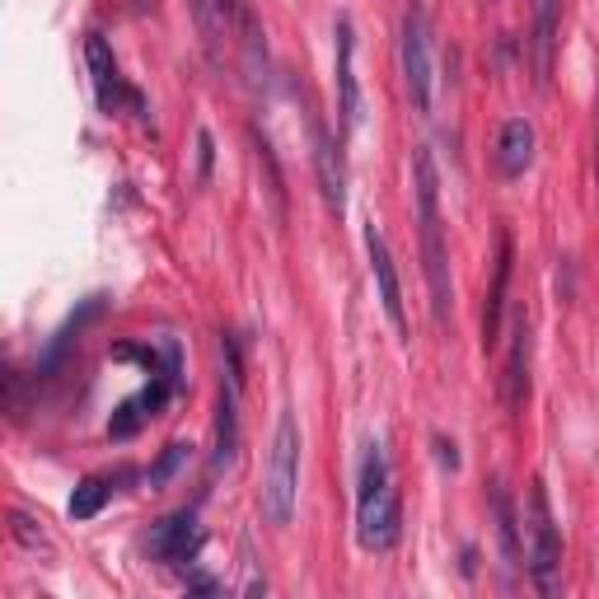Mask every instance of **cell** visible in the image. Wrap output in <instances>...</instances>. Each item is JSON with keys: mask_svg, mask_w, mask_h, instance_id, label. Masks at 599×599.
Wrapping results in <instances>:
<instances>
[{"mask_svg": "<svg viewBox=\"0 0 599 599\" xmlns=\"http://www.w3.org/2000/svg\"><path fill=\"white\" fill-rule=\"evenodd\" d=\"M108 497H113V482H108V478H80L66 510H71V520H94L99 510L108 506Z\"/></svg>", "mask_w": 599, "mask_h": 599, "instance_id": "cell-18", "label": "cell"}, {"mask_svg": "<svg viewBox=\"0 0 599 599\" xmlns=\"http://www.w3.org/2000/svg\"><path fill=\"white\" fill-rule=\"evenodd\" d=\"M332 76H338V113H342V127L351 131V127L361 122L357 29H351V14H338V24H332Z\"/></svg>", "mask_w": 599, "mask_h": 599, "instance_id": "cell-7", "label": "cell"}, {"mask_svg": "<svg viewBox=\"0 0 599 599\" xmlns=\"http://www.w3.org/2000/svg\"><path fill=\"white\" fill-rule=\"evenodd\" d=\"M366 253H370V272H375V286H380V305H385V319L393 323L398 338H408V309H403V286H398V268H393V253H389V239L385 230L366 226Z\"/></svg>", "mask_w": 599, "mask_h": 599, "instance_id": "cell-9", "label": "cell"}, {"mask_svg": "<svg viewBox=\"0 0 599 599\" xmlns=\"http://www.w3.org/2000/svg\"><path fill=\"white\" fill-rule=\"evenodd\" d=\"M492 516H497V539H501V558H506V571L520 567V520H516V506H510L506 487L492 482Z\"/></svg>", "mask_w": 599, "mask_h": 599, "instance_id": "cell-17", "label": "cell"}, {"mask_svg": "<svg viewBox=\"0 0 599 599\" xmlns=\"http://www.w3.org/2000/svg\"><path fill=\"white\" fill-rule=\"evenodd\" d=\"M211 164H216V137L202 127V131H197V183L211 179Z\"/></svg>", "mask_w": 599, "mask_h": 599, "instance_id": "cell-23", "label": "cell"}, {"mask_svg": "<svg viewBox=\"0 0 599 599\" xmlns=\"http://www.w3.org/2000/svg\"><path fill=\"white\" fill-rule=\"evenodd\" d=\"M239 24V52H243V71H249V84L258 90V84H268V42H262V29L249 6H239L234 14Z\"/></svg>", "mask_w": 599, "mask_h": 599, "instance_id": "cell-16", "label": "cell"}, {"mask_svg": "<svg viewBox=\"0 0 599 599\" xmlns=\"http://www.w3.org/2000/svg\"><path fill=\"white\" fill-rule=\"evenodd\" d=\"M192 6V19H197V33H202V42H207V52H211V61H220L216 57V33H220V24H216V14H211V6L216 0H188Z\"/></svg>", "mask_w": 599, "mask_h": 599, "instance_id": "cell-22", "label": "cell"}, {"mask_svg": "<svg viewBox=\"0 0 599 599\" xmlns=\"http://www.w3.org/2000/svg\"><path fill=\"white\" fill-rule=\"evenodd\" d=\"M188 450H192V446H183V440H169V446L160 450V459L150 463V473H146V487H150V492H160V487H169L173 478H179V469L188 463Z\"/></svg>", "mask_w": 599, "mask_h": 599, "instance_id": "cell-20", "label": "cell"}, {"mask_svg": "<svg viewBox=\"0 0 599 599\" xmlns=\"http://www.w3.org/2000/svg\"><path fill=\"white\" fill-rule=\"evenodd\" d=\"M529 357H535V332H529V315L516 309L510 319V351H506V375H501V398L506 412L520 417L529 403Z\"/></svg>", "mask_w": 599, "mask_h": 599, "instance_id": "cell-10", "label": "cell"}, {"mask_svg": "<svg viewBox=\"0 0 599 599\" xmlns=\"http://www.w3.org/2000/svg\"><path fill=\"white\" fill-rule=\"evenodd\" d=\"M357 539L366 552H389L403 539V506H398L385 446L370 440L361 459V487H357Z\"/></svg>", "mask_w": 599, "mask_h": 599, "instance_id": "cell-2", "label": "cell"}, {"mask_svg": "<svg viewBox=\"0 0 599 599\" xmlns=\"http://www.w3.org/2000/svg\"><path fill=\"white\" fill-rule=\"evenodd\" d=\"M253 150H258V164H262V173H268L272 216H277V220H286V179H281V164H277V154H272V141L262 137V131H253Z\"/></svg>", "mask_w": 599, "mask_h": 599, "instance_id": "cell-19", "label": "cell"}, {"mask_svg": "<svg viewBox=\"0 0 599 599\" xmlns=\"http://www.w3.org/2000/svg\"><path fill=\"white\" fill-rule=\"evenodd\" d=\"M431 446H436V459H440V463H446V469H459V450H455V440H446V436H436V440H431Z\"/></svg>", "mask_w": 599, "mask_h": 599, "instance_id": "cell-25", "label": "cell"}, {"mask_svg": "<svg viewBox=\"0 0 599 599\" xmlns=\"http://www.w3.org/2000/svg\"><path fill=\"white\" fill-rule=\"evenodd\" d=\"M398 52H403V80L417 113H431V19L421 0L403 6V29H398Z\"/></svg>", "mask_w": 599, "mask_h": 599, "instance_id": "cell-5", "label": "cell"}, {"mask_svg": "<svg viewBox=\"0 0 599 599\" xmlns=\"http://www.w3.org/2000/svg\"><path fill=\"white\" fill-rule=\"evenodd\" d=\"M122 6H127L131 14H154V10H160V0H122Z\"/></svg>", "mask_w": 599, "mask_h": 599, "instance_id": "cell-27", "label": "cell"}, {"mask_svg": "<svg viewBox=\"0 0 599 599\" xmlns=\"http://www.w3.org/2000/svg\"><path fill=\"white\" fill-rule=\"evenodd\" d=\"M150 558L160 562V567H192L197 562V552L207 548V535H202V525H197L192 510H173V516H164L160 525L150 529Z\"/></svg>", "mask_w": 599, "mask_h": 599, "instance_id": "cell-6", "label": "cell"}, {"mask_svg": "<svg viewBox=\"0 0 599 599\" xmlns=\"http://www.w3.org/2000/svg\"><path fill=\"white\" fill-rule=\"evenodd\" d=\"M510 272H516V239H510V230H501L497 234L492 286H487V305H482V351H497V342H501V315H506V296H510Z\"/></svg>", "mask_w": 599, "mask_h": 599, "instance_id": "cell-12", "label": "cell"}, {"mask_svg": "<svg viewBox=\"0 0 599 599\" xmlns=\"http://www.w3.org/2000/svg\"><path fill=\"white\" fill-rule=\"evenodd\" d=\"M525 529H529V552H525L529 581H535L539 595H562V529H558V520H552L543 478L529 482Z\"/></svg>", "mask_w": 599, "mask_h": 599, "instance_id": "cell-4", "label": "cell"}, {"mask_svg": "<svg viewBox=\"0 0 599 599\" xmlns=\"http://www.w3.org/2000/svg\"><path fill=\"white\" fill-rule=\"evenodd\" d=\"M412 197H417V239H421V277H427L431 319L436 328L450 323L455 281H450V249H446V220H440V173L436 154L427 146L412 150Z\"/></svg>", "mask_w": 599, "mask_h": 599, "instance_id": "cell-1", "label": "cell"}, {"mask_svg": "<svg viewBox=\"0 0 599 599\" xmlns=\"http://www.w3.org/2000/svg\"><path fill=\"white\" fill-rule=\"evenodd\" d=\"M558 33H562V0H535V33H529V57H535V84L548 90L558 71Z\"/></svg>", "mask_w": 599, "mask_h": 599, "instance_id": "cell-13", "label": "cell"}, {"mask_svg": "<svg viewBox=\"0 0 599 599\" xmlns=\"http://www.w3.org/2000/svg\"><path fill=\"white\" fill-rule=\"evenodd\" d=\"M595 183H599V137H595Z\"/></svg>", "mask_w": 599, "mask_h": 599, "instance_id": "cell-28", "label": "cell"}, {"mask_svg": "<svg viewBox=\"0 0 599 599\" xmlns=\"http://www.w3.org/2000/svg\"><path fill=\"white\" fill-rule=\"evenodd\" d=\"M146 408H141V398H127V403H118V412L108 417V440H131L141 427H146Z\"/></svg>", "mask_w": 599, "mask_h": 599, "instance_id": "cell-21", "label": "cell"}, {"mask_svg": "<svg viewBox=\"0 0 599 599\" xmlns=\"http://www.w3.org/2000/svg\"><path fill=\"white\" fill-rule=\"evenodd\" d=\"M188 595H220V581H211V576H188Z\"/></svg>", "mask_w": 599, "mask_h": 599, "instance_id": "cell-26", "label": "cell"}, {"mask_svg": "<svg viewBox=\"0 0 599 599\" xmlns=\"http://www.w3.org/2000/svg\"><path fill=\"white\" fill-rule=\"evenodd\" d=\"M535 150H539V137H535V122L529 118H510L497 137V173L501 179H525L529 164H535Z\"/></svg>", "mask_w": 599, "mask_h": 599, "instance_id": "cell-14", "label": "cell"}, {"mask_svg": "<svg viewBox=\"0 0 599 599\" xmlns=\"http://www.w3.org/2000/svg\"><path fill=\"white\" fill-rule=\"evenodd\" d=\"M10 529H14V539L24 543V548H42V543H48V539H42V529L24 516V510H14V516H10Z\"/></svg>", "mask_w": 599, "mask_h": 599, "instance_id": "cell-24", "label": "cell"}, {"mask_svg": "<svg viewBox=\"0 0 599 599\" xmlns=\"http://www.w3.org/2000/svg\"><path fill=\"white\" fill-rule=\"evenodd\" d=\"M309 146H315V179L323 192V207L332 216L347 211V169H342V146L332 141V131L323 127L319 113H309Z\"/></svg>", "mask_w": 599, "mask_h": 599, "instance_id": "cell-8", "label": "cell"}, {"mask_svg": "<svg viewBox=\"0 0 599 599\" xmlns=\"http://www.w3.org/2000/svg\"><path fill=\"white\" fill-rule=\"evenodd\" d=\"M84 61H90V80H94V99H99V113H122L127 99H131V84L122 80L118 71V57L113 48H108L103 33H90L84 38Z\"/></svg>", "mask_w": 599, "mask_h": 599, "instance_id": "cell-11", "label": "cell"}, {"mask_svg": "<svg viewBox=\"0 0 599 599\" xmlns=\"http://www.w3.org/2000/svg\"><path fill=\"white\" fill-rule=\"evenodd\" d=\"M296 501H300V421L296 412H281L268 478H262V516H268V525H291Z\"/></svg>", "mask_w": 599, "mask_h": 599, "instance_id": "cell-3", "label": "cell"}, {"mask_svg": "<svg viewBox=\"0 0 599 599\" xmlns=\"http://www.w3.org/2000/svg\"><path fill=\"white\" fill-rule=\"evenodd\" d=\"M239 389H243L239 375H226L220 398H216V450H211L216 469L234 463V450H239Z\"/></svg>", "mask_w": 599, "mask_h": 599, "instance_id": "cell-15", "label": "cell"}]
</instances>
